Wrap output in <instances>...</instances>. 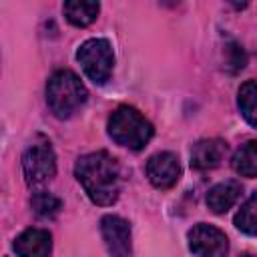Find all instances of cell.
<instances>
[{"instance_id":"cell-1","label":"cell","mask_w":257,"mask_h":257,"mask_svg":"<svg viewBox=\"0 0 257 257\" xmlns=\"http://www.w3.org/2000/svg\"><path fill=\"white\" fill-rule=\"evenodd\" d=\"M74 175L94 205L108 207L120 195V165L108 151L82 155L74 165Z\"/></svg>"},{"instance_id":"cell-2","label":"cell","mask_w":257,"mask_h":257,"mask_svg":"<svg viewBox=\"0 0 257 257\" xmlns=\"http://www.w3.org/2000/svg\"><path fill=\"white\" fill-rule=\"evenodd\" d=\"M88 98L82 80L68 68L56 70L46 82V104L56 118L72 116Z\"/></svg>"},{"instance_id":"cell-3","label":"cell","mask_w":257,"mask_h":257,"mask_svg":"<svg viewBox=\"0 0 257 257\" xmlns=\"http://www.w3.org/2000/svg\"><path fill=\"white\" fill-rule=\"evenodd\" d=\"M153 124L133 106H118L108 116V135L110 139L126 147L131 151H141L151 139H153Z\"/></svg>"},{"instance_id":"cell-4","label":"cell","mask_w":257,"mask_h":257,"mask_svg":"<svg viewBox=\"0 0 257 257\" xmlns=\"http://www.w3.org/2000/svg\"><path fill=\"white\" fill-rule=\"evenodd\" d=\"M22 173L30 187L48 183L56 175V155L50 141L38 135L22 153Z\"/></svg>"},{"instance_id":"cell-5","label":"cell","mask_w":257,"mask_h":257,"mask_svg":"<svg viewBox=\"0 0 257 257\" xmlns=\"http://www.w3.org/2000/svg\"><path fill=\"white\" fill-rule=\"evenodd\" d=\"M76 60L94 84H104L112 74L114 54L106 38H88L76 50Z\"/></svg>"},{"instance_id":"cell-6","label":"cell","mask_w":257,"mask_h":257,"mask_svg":"<svg viewBox=\"0 0 257 257\" xmlns=\"http://www.w3.org/2000/svg\"><path fill=\"white\" fill-rule=\"evenodd\" d=\"M189 251L195 257H227L229 255V239L215 225L197 223L187 233Z\"/></svg>"},{"instance_id":"cell-7","label":"cell","mask_w":257,"mask_h":257,"mask_svg":"<svg viewBox=\"0 0 257 257\" xmlns=\"http://www.w3.org/2000/svg\"><path fill=\"white\" fill-rule=\"evenodd\" d=\"M147 179L157 189H171L181 179V163L179 157L171 151H161L149 157L145 165Z\"/></svg>"},{"instance_id":"cell-8","label":"cell","mask_w":257,"mask_h":257,"mask_svg":"<svg viewBox=\"0 0 257 257\" xmlns=\"http://www.w3.org/2000/svg\"><path fill=\"white\" fill-rule=\"evenodd\" d=\"M100 235L110 257H131V225L118 215H104L100 219Z\"/></svg>"},{"instance_id":"cell-9","label":"cell","mask_w":257,"mask_h":257,"mask_svg":"<svg viewBox=\"0 0 257 257\" xmlns=\"http://www.w3.org/2000/svg\"><path fill=\"white\" fill-rule=\"evenodd\" d=\"M227 155V143L223 139H201L191 147V167L195 171H209L221 165Z\"/></svg>"},{"instance_id":"cell-10","label":"cell","mask_w":257,"mask_h":257,"mask_svg":"<svg viewBox=\"0 0 257 257\" xmlns=\"http://www.w3.org/2000/svg\"><path fill=\"white\" fill-rule=\"evenodd\" d=\"M14 251L18 257H50L52 237L46 229L30 227L14 239Z\"/></svg>"},{"instance_id":"cell-11","label":"cell","mask_w":257,"mask_h":257,"mask_svg":"<svg viewBox=\"0 0 257 257\" xmlns=\"http://www.w3.org/2000/svg\"><path fill=\"white\" fill-rule=\"evenodd\" d=\"M241 193H243V185L239 181H235V179L217 183L207 193V207L211 209V213L223 215V213H227L239 201Z\"/></svg>"},{"instance_id":"cell-12","label":"cell","mask_w":257,"mask_h":257,"mask_svg":"<svg viewBox=\"0 0 257 257\" xmlns=\"http://www.w3.org/2000/svg\"><path fill=\"white\" fill-rule=\"evenodd\" d=\"M233 171L241 177H257V139L243 143L233 155Z\"/></svg>"},{"instance_id":"cell-13","label":"cell","mask_w":257,"mask_h":257,"mask_svg":"<svg viewBox=\"0 0 257 257\" xmlns=\"http://www.w3.org/2000/svg\"><path fill=\"white\" fill-rule=\"evenodd\" d=\"M62 12L66 16V20L72 26L84 28L88 24H92L100 12V4L98 2H64Z\"/></svg>"},{"instance_id":"cell-14","label":"cell","mask_w":257,"mask_h":257,"mask_svg":"<svg viewBox=\"0 0 257 257\" xmlns=\"http://www.w3.org/2000/svg\"><path fill=\"white\" fill-rule=\"evenodd\" d=\"M237 108L241 116L257 128V80H247L237 92Z\"/></svg>"},{"instance_id":"cell-15","label":"cell","mask_w":257,"mask_h":257,"mask_svg":"<svg viewBox=\"0 0 257 257\" xmlns=\"http://www.w3.org/2000/svg\"><path fill=\"white\" fill-rule=\"evenodd\" d=\"M235 227L245 235H257V193H253L237 211L233 219Z\"/></svg>"},{"instance_id":"cell-16","label":"cell","mask_w":257,"mask_h":257,"mask_svg":"<svg viewBox=\"0 0 257 257\" xmlns=\"http://www.w3.org/2000/svg\"><path fill=\"white\" fill-rule=\"evenodd\" d=\"M30 205H32V211L38 215V217H44V219H50L54 215L60 213L62 209V201L52 195V193H46V191H38L32 195L30 199Z\"/></svg>"},{"instance_id":"cell-17","label":"cell","mask_w":257,"mask_h":257,"mask_svg":"<svg viewBox=\"0 0 257 257\" xmlns=\"http://www.w3.org/2000/svg\"><path fill=\"white\" fill-rule=\"evenodd\" d=\"M223 54H225V68H227L231 74H235V72H239V70L245 68V64H247V54H245L243 46H241L237 40L227 38V40H225Z\"/></svg>"},{"instance_id":"cell-18","label":"cell","mask_w":257,"mask_h":257,"mask_svg":"<svg viewBox=\"0 0 257 257\" xmlns=\"http://www.w3.org/2000/svg\"><path fill=\"white\" fill-rule=\"evenodd\" d=\"M243 257H251V255H243Z\"/></svg>"}]
</instances>
